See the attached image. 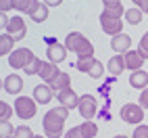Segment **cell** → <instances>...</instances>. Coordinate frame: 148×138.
<instances>
[{
	"label": "cell",
	"mask_w": 148,
	"mask_h": 138,
	"mask_svg": "<svg viewBox=\"0 0 148 138\" xmlns=\"http://www.w3.org/2000/svg\"><path fill=\"white\" fill-rule=\"evenodd\" d=\"M65 46H67V50L75 52L77 59L94 57V44L88 40L84 34H79V32H71V34H67V38H65Z\"/></svg>",
	"instance_id": "1"
},
{
	"label": "cell",
	"mask_w": 148,
	"mask_h": 138,
	"mask_svg": "<svg viewBox=\"0 0 148 138\" xmlns=\"http://www.w3.org/2000/svg\"><path fill=\"white\" fill-rule=\"evenodd\" d=\"M42 126H44V134L48 138H61V136H65V117L56 109L46 111L44 119H42Z\"/></svg>",
	"instance_id": "2"
},
{
	"label": "cell",
	"mask_w": 148,
	"mask_h": 138,
	"mask_svg": "<svg viewBox=\"0 0 148 138\" xmlns=\"http://www.w3.org/2000/svg\"><path fill=\"white\" fill-rule=\"evenodd\" d=\"M36 111H38V103L34 101V98L29 96H17L15 101V113L21 117V119H32V117H36Z\"/></svg>",
	"instance_id": "3"
},
{
	"label": "cell",
	"mask_w": 148,
	"mask_h": 138,
	"mask_svg": "<svg viewBox=\"0 0 148 138\" xmlns=\"http://www.w3.org/2000/svg\"><path fill=\"white\" fill-rule=\"evenodd\" d=\"M121 119L125 124H132V126H140L144 121V109L140 103H127L121 107Z\"/></svg>",
	"instance_id": "4"
},
{
	"label": "cell",
	"mask_w": 148,
	"mask_h": 138,
	"mask_svg": "<svg viewBox=\"0 0 148 138\" xmlns=\"http://www.w3.org/2000/svg\"><path fill=\"white\" fill-rule=\"evenodd\" d=\"M34 59H36V55L29 48H15L11 52V57H8V65L13 69H25Z\"/></svg>",
	"instance_id": "5"
},
{
	"label": "cell",
	"mask_w": 148,
	"mask_h": 138,
	"mask_svg": "<svg viewBox=\"0 0 148 138\" xmlns=\"http://www.w3.org/2000/svg\"><path fill=\"white\" fill-rule=\"evenodd\" d=\"M77 111L84 117V121H92L94 115L98 113V103L92 94H84L79 96V105H77Z\"/></svg>",
	"instance_id": "6"
},
{
	"label": "cell",
	"mask_w": 148,
	"mask_h": 138,
	"mask_svg": "<svg viewBox=\"0 0 148 138\" xmlns=\"http://www.w3.org/2000/svg\"><path fill=\"white\" fill-rule=\"evenodd\" d=\"M46 59L50 63L58 65V63H63L65 59H67V46L61 44V42H56V40H48V46H46Z\"/></svg>",
	"instance_id": "7"
},
{
	"label": "cell",
	"mask_w": 148,
	"mask_h": 138,
	"mask_svg": "<svg viewBox=\"0 0 148 138\" xmlns=\"http://www.w3.org/2000/svg\"><path fill=\"white\" fill-rule=\"evenodd\" d=\"M56 98H58V103H61V107H67L69 111L77 109V105H79V96H77V92L73 88H67V90L56 92Z\"/></svg>",
	"instance_id": "8"
},
{
	"label": "cell",
	"mask_w": 148,
	"mask_h": 138,
	"mask_svg": "<svg viewBox=\"0 0 148 138\" xmlns=\"http://www.w3.org/2000/svg\"><path fill=\"white\" fill-rule=\"evenodd\" d=\"M6 34H11L17 42L25 38V34H27V25H25V21H23V17H21V15L11 19V23H8V27H6Z\"/></svg>",
	"instance_id": "9"
},
{
	"label": "cell",
	"mask_w": 148,
	"mask_h": 138,
	"mask_svg": "<svg viewBox=\"0 0 148 138\" xmlns=\"http://www.w3.org/2000/svg\"><path fill=\"white\" fill-rule=\"evenodd\" d=\"M48 6L44 2H40V0H32V6H29V17H32V21L34 23H44L46 19H48Z\"/></svg>",
	"instance_id": "10"
},
{
	"label": "cell",
	"mask_w": 148,
	"mask_h": 138,
	"mask_svg": "<svg viewBox=\"0 0 148 138\" xmlns=\"http://www.w3.org/2000/svg\"><path fill=\"white\" fill-rule=\"evenodd\" d=\"M2 90L6 94H19L23 90V80H21V75H17V73H11V75H6L4 77V82H2Z\"/></svg>",
	"instance_id": "11"
},
{
	"label": "cell",
	"mask_w": 148,
	"mask_h": 138,
	"mask_svg": "<svg viewBox=\"0 0 148 138\" xmlns=\"http://www.w3.org/2000/svg\"><path fill=\"white\" fill-rule=\"evenodd\" d=\"M100 27L102 32L108 36H117V34H123V25H121V19H108L100 13Z\"/></svg>",
	"instance_id": "12"
},
{
	"label": "cell",
	"mask_w": 148,
	"mask_h": 138,
	"mask_svg": "<svg viewBox=\"0 0 148 138\" xmlns=\"http://www.w3.org/2000/svg\"><path fill=\"white\" fill-rule=\"evenodd\" d=\"M52 96H54V90L48 84H40V86H36L34 88V101L38 103V105H48L52 101Z\"/></svg>",
	"instance_id": "13"
},
{
	"label": "cell",
	"mask_w": 148,
	"mask_h": 138,
	"mask_svg": "<svg viewBox=\"0 0 148 138\" xmlns=\"http://www.w3.org/2000/svg\"><path fill=\"white\" fill-rule=\"evenodd\" d=\"M130 46H132V38L127 34H117V36H113V40H111V48L117 55L130 52Z\"/></svg>",
	"instance_id": "14"
},
{
	"label": "cell",
	"mask_w": 148,
	"mask_h": 138,
	"mask_svg": "<svg viewBox=\"0 0 148 138\" xmlns=\"http://www.w3.org/2000/svg\"><path fill=\"white\" fill-rule=\"evenodd\" d=\"M61 75V69H58V65H54V63H50V61H44V67H42V71H40V77L50 86L56 77Z\"/></svg>",
	"instance_id": "15"
},
{
	"label": "cell",
	"mask_w": 148,
	"mask_h": 138,
	"mask_svg": "<svg viewBox=\"0 0 148 138\" xmlns=\"http://www.w3.org/2000/svg\"><path fill=\"white\" fill-rule=\"evenodd\" d=\"M106 69L111 71V75H121L127 65H125V55H115L108 59V63H106Z\"/></svg>",
	"instance_id": "16"
},
{
	"label": "cell",
	"mask_w": 148,
	"mask_h": 138,
	"mask_svg": "<svg viewBox=\"0 0 148 138\" xmlns=\"http://www.w3.org/2000/svg\"><path fill=\"white\" fill-rule=\"evenodd\" d=\"M146 59L140 55V50H130V52H125V65L130 71H138V69H142Z\"/></svg>",
	"instance_id": "17"
},
{
	"label": "cell",
	"mask_w": 148,
	"mask_h": 138,
	"mask_svg": "<svg viewBox=\"0 0 148 138\" xmlns=\"http://www.w3.org/2000/svg\"><path fill=\"white\" fill-rule=\"evenodd\" d=\"M130 86H132V88H138V90L148 88V71H144V69L132 71V75H130Z\"/></svg>",
	"instance_id": "18"
},
{
	"label": "cell",
	"mask_w": 148,
	"mask_h": 138,
	"mask_svg": "<svg viewBox=\"0 0 148 138\" xmlns=\"http://www.w3.org/2000/svg\"><path fill=\"white\" fill-rule=\"evenodd\" d=\"M15 42L17 40L11 34L2 32V36H0V57H11V52L15 50Z\"/></svg>",
	"instance_id": "19"
},
{
	"label": "cell",
	"mask_w": 148,
	"mask_h": 138,
	"mask_svg": "<svg viewBox=\"0 0 148 138\" xmlns=\"http://www.w3.org/2000/svg\"><path fill=\"white\" fill-rule=\"evenodd\" d=\"M102 15L108 17V19H121V17H125V8H123L121 2H117V4H104Z\"/></svg>",
	"instance_id": "20"
},
{
	"label": "cell",
	"mask_w": 148,
	"mask_h": 138,
	"mask_svg": "<svg viewBox=\"0 0 148 138\" xmlns=\"http://www.w3.org/2000/svg\"><path fill=\"white\" fill-rule=\"evenodd\" d=\"M50 88H52L54 92H61V90H67V88H71V75L65 73V71H61V75H58L56 80L50 84Z\"/></svg>",
	"instance_id": "21"
},
{
	"label": "cell",
	"mask_w": 148,
	"mask_h": 138,
	"mask_svg": "<svg viewBox=\"0 0 148 138\" xmlns=\"http://www.w3.org/2000/svg\"><path fill=\"white\" fill-rule=\"evenodd\" d=\"M142 17H144V11H142V8H138V6L127 8V11H125V21L130 25H140Z\"/></svg>",
	"instance_id": "22"
},
{
	"label": "cell",
	"mask_w": 148,
	"mask_h": 138,
	"mask_svg": "<svg viewBox=\"0 0 148 138\" xmlns=\"http://www.w3.org/2000/svg\"><path fill=\"white\" fill-rule=\"evenodd\" d=\"M94 63H96V59H94V57H84V59H77L75 69H77V71H82V73H90V69L94 67Z\"/></svg>",
	"instance_id": "23"
},
{
	"label": "cell",
	"mask_w": 148,
	"mask_h": 138,
	"mask_svg": "<svg viewBox=\"0 0 148 138\" xmlns=\"http://www.w3.org/2000/svg\"><path fill=\"white\" fill-rule=\"evenodd\" d=\"M42 67H44V61H42V59H34V61L32 63H29L25 69H23V71L27 73V75H40V71H42Z\"/></svg>",
	"instance_id": "24"
},
{
	"label": "cell",
	"mask_w": 148,
	"mask_h": 138,
	"mask_svg": "<svg viewBox=\"0 0 148 138\" xmlns=\"http://www.w3.org/2000/svg\"><path fill=\"white\" fill-rule=\"evenodd\" d=\"M79 130H82V134L86 138H94L98 134V126L94 121H84V124H79Z\"/></svg>",
	"instance_id": "25"
},
{
	"label": "cell",
	"mask_w": 148,
	"mask_h": 138,
	"mask_svg": "<svg viewBox=\"0 0 148 138\" xmlns=\"http://www.w3.org/2000/svg\"><path fill=\"white\" fill-rule=\"evenodd\" d=\"M15 130H17V128L11 121H0V138H11V136H15Z\"/></svg>",
	"instance_id": "26"
},
{
	"label": "cell",
	"mask_w": 148,
	"mask_h": 138,
	"mask_svg": "<svg viewBox=\"0 0 148 138\" xmlns=\"http://www.w3.org/2000/svg\"><path fill=\"white\" fill-rule=\"evenodd\" d=\"M13 109H15V107H11L4 101H0V121H8V119H11V115L15 113Z\"/></svg>",
	"instance_id": "27"
},
{
	"label": "cell",
	"mask_w": 148,
	"mask_h": 138,
	"mask_svg": "<svg viewBox=\"0 0 148 138\" xmlns=\"http://www.w3.org/2000/svg\"><path fill=\"white\" fill-rule=\"evenodd\" d=\"M29 6H32V0H13V11H19V13H29Z\"/></svg>",
	"instance_id": "28"
},
{
	"label": "cell",
	"mask_w": 148,
	"mask_h": 138,
	"mask_svg": "<svg viewBox=\"0 0 148 138\" xmlns=\"http://www.w3.org/2000/svg\"><path fill=\"white\" fill-rule=\"evenodd\" d=\"M15 138H36V134L32 132V128H29V126H17Z\"/></svg>",
	"instance_id": "29"
},
{
	"label": "cell",
	"mask_w": 148,
	"mask_h": 138,
	"mask_svg": "<svg viewBox=\"0 0 148 138\" xmlns=\"http://www.w3.org/2000/svg\"><path fill=\"white\" fill-rule=\"evenodd\" d=\"M88 75H90V77H94V80L102 77V75H104V65H102V63L96 59V63H94V67L90 69V73H88Z\"/></svg>",
	"instance_id": "30"
},
{
	"label": "cell",
	"mask_w": 148,
	"mask_h": 138,
	"mask_svg": "<svg viewBox=\"0 0 148 138\" xmlns=\"http://www.w3.org/2000/svg\"><path fill=\"white\" fill-rule=\"evenodd\" d=\"M138 50H140V55L144 59H148V29H146V34L140 38V44H138Z\"/></svg>",
	"instance_id": "31"
},
{
	"label": "cell",
	"mask_w": 148,
	"mask_h": 138,
	"mask_svg": "<svg viewBox=\"0 0 148 138\" xmlns=\"http://www.w3.org/2000/svg\"><path fill=\"white\" fill-rule=\"evenodd\" d=\"M132 138H148V126H136V130L132 134Z\"/></svg>",
	"instance_id": "32"
},
{
	"label": "cell",
	"mask_w": 148,
	"mask_h": 138,
	"mask_svg": "<svg viewBox=\"0 0 148 138\" xmlns=\"http://www.w3.org/2000/svg\"><path fill=\"white\" fill-rule=\"evenodd\" d=\"M63 138H86V136L82 134V130H79V126H75V128H71V130H67Z\"/></svg>",
	"instance_id": "33"
},
{
	"label": "cell",
	"mask_w": 148,
	"mask_h": 138,
	"mask_svg": "<svg viewBox=\"0 0 148 138\" xmlns=\"http://www.w3.org/2000/svg\"><path fill=\"white\" fill-rule=\"evenodd\" d=\"M13 11V0H0V13Z\"/></svg>",
	"instance_id": "34"
},
{
	"label": "cell",
	"mask_w": 148,
	"mask_h": 138,
	"mask_svg": "<svg viewBox=\"0 0 148 138\" xmlns=\"http://www.w3.org/2000/svg\"><path fill=\"white\" fill-rule=\"evenodd\" d=\"M140 105H142V109H148V88H144L140 92Z\"/></svg>",
	"instance_id": "35"
},
{
	"label": "cell",
	"mask_w": 148,
	"mask_h": 138,
	"mask_svg": "<svg viewBox=\"0 0 148 138\" xmlns=\"http://www.w3.org/2000/svg\"><path fill=\"white\" fill-rule=\"evenodd\" d=\"M8 23H11V19L6 17V13H0V25H2V32L8 27Z\"/></svg>",
	"instance_id": "36"
},
{
	"label": "cell",
	"mask_w": 148,
	"mask_h": 138,
	"mask_svg": "<svg viewBox=\"0 0 148 138\" xmlns=\"http://www.w3.org/2000/svg\"><path fill=\"white\" fill-rule=\"evenodd\" d=\"M61 2H63V0H44V4H46L48 8H54V6H58Z\"/></svg>",
	"instance_id": "37"
},
{
	"label": "cell",
	"mask_w": 148,
	"mask_h": 138,
	"mask_svg": "<svg viewBox=\"0 0 148 138\" xmlns=\"http://www.w3.org/2000/svg\"><path fill=\"white\" fill-rule=\"evenodd\" d=\"M132 2H134V6H138V8H142L146 2H148V0H132Z\"/></svg>",
	"instance_id": "38"
},
{
	"label": "cell",
	"mask_w": 148,
	"mask_h": 138,
	"mask_svg": "<svg viewBox=\"0 0 148 138\" xmlns=\"http://www.w3.org/2000/svg\"><path fill=\"white\" fill-rule=\"evenodd\" d=\"M117 2H123V0H102V4H117Z\"/></svg>",
	"instance_id": "39"
},
{
	"label": "cell",
	"mask_w": 148,
	"mask_h": 138,
	"mask_svg": "<svg viewBox=\"0 0 148 138\" xmlns=\"http://www.w3.org/2000/svg\"><path fill=\"white\" fill-rule=\"evenodd\" d=\"M142 11H144V15H148V2H146V4L142 6Z\"/></svg>",
	"instance_id": "40"
},
{
	"label": "cell",
	"mask_w": 148,
	"mask_h": 138,
	"mask_svg": "<svg viewBox=\"0 0 148 138\" xmlns=\"http://www.w3.org/2000/svg\"><path fill=\"white\" fill-rule=\"evenodd\" d=\"M113 138H130V136H125V134H117V136H113Z\"/></svg>",
	"instance_id": "41"
},
{
	"label": "cell",
	"mask_w": 148,
	"mask_h": 138,
	"mask_svg": "<svg viewBox=\"0 0 148 138\" xmlns=\"http://www.w3.org/2000/svg\"><path fill=\"white\" fill-rule=\"evenodd\" d=\"M36 138H48V136H36Z\"/></svg>",
	"instance_id": "42"
},
{
	"label": "cell",
	"mask_w": 148,
	"mask_h": 138,
	"mask_svg": "<svg viewBox=\"0 0 148 138\" xmlns=\"http://www.w3.org/2000/svg\"><path fill=\"white\" fill-rule=\"evenodd\" d=\"M11 138H15V136H11Z\"/></svg>",
	"instance_id": "43"
}]
</instances>
